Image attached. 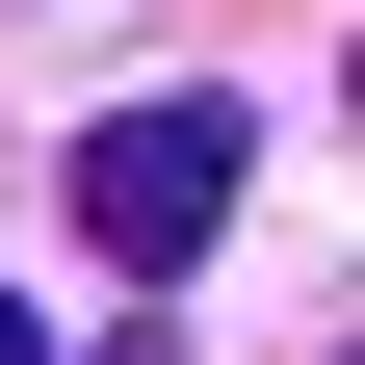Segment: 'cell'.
Masks as SVG:
<instances>
[{
    "instance_id": "6da1fadb",
    "label": "cell",
    "mask_w": 365,
    "mask_h": 365,
    "mask_svg": "<svg viewBox=\"0 0 365 365\" xmlns=\"http://www.w3.org/2000/svg\"><path fill=\"white\" fill-rule=\"evenodd\" d=\"M235 182H261L235 105H105V130H78V235H105L130 287H182V261L235 235Z\"/></svg>"
},
{
    "instance_id": "7a4b0ae2",
    "label": "cell",
    "mask_w": 365,
    "mask_h": 365,
    "mask_svg": "<svg viewBox=\"0 0 365 365\" xmlns=\"http://www.w3.org/2000/svg\"><path fill=\"white\" fill-rule=\"evenodd\" d=\"M0 365H53V339H26V287H0Z\"/></svg>"
}]
</instances>
